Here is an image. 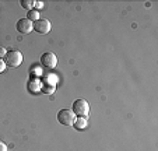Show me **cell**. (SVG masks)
Returning a JSON list of instances; mask_svg holds the SVG:
<instances>
[{"label": "cell", "instance_id": "obj_11", "mask_svg": "<svg viewBox=\"0 0 158 151\" xmlns=\"http://www.w3.org/2000/svg\"><path fill=\"white\" fill-rule=\"evenodd\" d=\"M41 91L45 92V94H52V92L55 91V86H51V84L42 83V84H41Z\"/></svg>", "mask_w": 158, "mask_h": 151}, {"label": "cell", "instance_id": "obj_10", "mask_svg": "<svg viewBox=\"0 0 158 151\" xmlns=\"http://www.w3.org/2000/svg\"><path fill=\"white\" fill-rule=\"evenodd\" d=\"M28 90H30L31 92H36L41 90V83H39L38 80H31L30 84H28Z\"/></svg>", "mask_w": 158, "mask_h": 151}, {"label": "cell", "instance_id": "obj_4", "mask_svg": "<svg viewBox=\"0 0 158 151\" xmlns=\"http://www.w3.org/2000/svg\"><path fill=\"white\" fill-rule=\"evenodd\" d=\"M41 63H42V66L46 69H53V67H56V65H57V57H56V55L52 53V52H45L41 56Z\"/></svg>", "mask_w": 158, "mask_h": 151}, {"label": "cell", "instance_id": "obj_3", "mask_svg": "<svg viewBox=\"0 0 158 151\" xmlns=\"http://www.w3.org/2000/svg\"><path fill=\"white\" fill-rule=\"evenodd\" d=\"M76 119V115L72 109H60L57 112V122L63 126H72Z\"/></svg>", "mask_w": 158, "mask_h": 151}, {"label": "cell", "instance_id": "obj_6", "mask_svg": "<svg viewBox=\"0 0 158 151\" xmlns=\"http://www.w3.org/2000/svg\"><path fill=\"white\" fill-rule=\"evenodd\" d=\"M34 30L38 34H48L51 31V23L46 18H39L38 21L34 23Z\"/></svg>", "mask_w": 158, "mask_h": 151}, {"label": "cell", "instance_id": "obj_5", "mask_svg": "<svg viewBox=\"0 0 158 151\" xmlns=\"http://www.w3.org/2000/svg\"><path fill=\"white\" fill-rule=\"evenodd\" d=\"M34 30V23H31L27 17L25 18H20L17 21V31L21 34H30Z\"/></svg>", "mask_w": 158, "mask_h": 151}, {"label": "cell", "instance_id": "obj_13", "mask_svg": "<svg viewBox=\"0 0 158 151\" xmlns=\"http://www.w3.org/2000/svg\"><path fill=\"white\" fill-rule=\"evenodd\" d=\"M4 69H6V63H4L3 59H0V74L4 71Z\"/></svg>", "mask_w": 158, "mask_h": 151}, {"label": "cell", "instance_id": "obj_12", "mask_svg": "<svg viewBox=\"0 0 158 151\" xmlns=\"http://www.w3.org/2000/svg\"><path fill=\"white\" fill-rule=\"evenodd\" d=\"M20 3H21V6L24 7V9H27L28 11H30L31 7H32L34 4H35V2H34V0H21Z\"/></svg>", "mask_w": 158, "mask_h": 151}, {"label": "cell", "instance_id": "obj_15", "mask_svg": "<svg viewBox=\"0 0 158 151\" xmlns=\"http://www.w3.org/2000/svg\"><path fill=\"white\" fill-rule=\"evenodd\" d=\"M0 151H7V145H6V143H3L2 140H0Z\"/></svg>", "mask_w": 158, "mask_h": 151}, {"label": "cell", "instance_id": "obj_8", "mask_svg": "<svg viewBox=\"0 0 158 151\" xmlns=\"http://www.w3.org/2000/svg\"><path fill=\"white\" fill-rule=\"evenodd\" d=\"M27 18L31 21V23H35V21H38V20H39V13H38V10L31 9L30 11H28V14H27Z\"/></svg>", "mask_w": 158, "mask_h": 151}, {"label": "cell", "instance_id": "obj_14", "mask_svg": "<svg viewBox=\"0 0 158 151\" xmlns=\"http://www.w3.org/2000/svg\"><path fill=\"white\" fill-rule=\"evenodd\" d=\"M6 49L4 48H0V59H3V57H6Z\"/></svg>", "mask_w": 158, "mask_h": 151}, {"label": "cell", "instance_id": "obj_9", "mask_svg": "<svg viewBox=\"0 0 158 151\" xmlns=\"http://www.w3.org/2000/svg\"><path fill=\"white\" fill-rule=\"evenodd\" d=\"M45 80V84H51V86H56L57 84V76L55 74H46L44 77Z\"/></svg>", "mask_w": 158, "mask_h": 151}, {"label": "cell", "instance_id": "obj_7", "mask_svg": "<svg viewBox=\"0 0 158 151\" xmlns=\"http://www.w3.org/2000/svg\"><path fill=\"white\" fill-rule=\"evenodd\" d=\"M73 124H74V128L77 129V130L85 129V128H87V118H83V116H77V118L74 119V122H73Z\"/></svg>", "mask_w": 158, "mask_h": 151}, {"label": "cell", "instance_id": "obj_16", "mask_svg": "<svg viewBox=\"0 0 158 151\" xmlns=\"http://www.w3.org/2000/svg\"><path fill=\"white\" fill-rule=\"evenodd\" d=\"M34 6H35L36 9H42V7H44V3H42V2H35V4H34Z\"/></svg>", "mask_w": 158, "mask_h": 151}, {"label": "cell", "instance_id": "obj_1", "mask_svg": "<svg viewBox=\"0 0 158 151\" xmlns=\"http://www.w3.org/2000/svg\"><path fill=\"white\" fill-rule=\"evenodd\" d=\"M4 63L9 67H18L23 63V53L17 49L9 50L6 53V57H4Z\"/></svg>", "mask_w": 158, "mask_h": 151}, {"label": "cell", "instance_id": "obj_2", "mask_svg": "<svg viewBox=\"0 0 158 151\" xmlns=\"http://www.w3.org/2000/svg\"><path fill=\"white\" fill-rule=\"evenodd\" d=\"M73 113L77 116H83V118H87V115H88L89 112V105L88 102H87L85 99H76L74 102H73Z\"/></svg>", "mask_w": 158, "mask_h": 151}]
</instances>
